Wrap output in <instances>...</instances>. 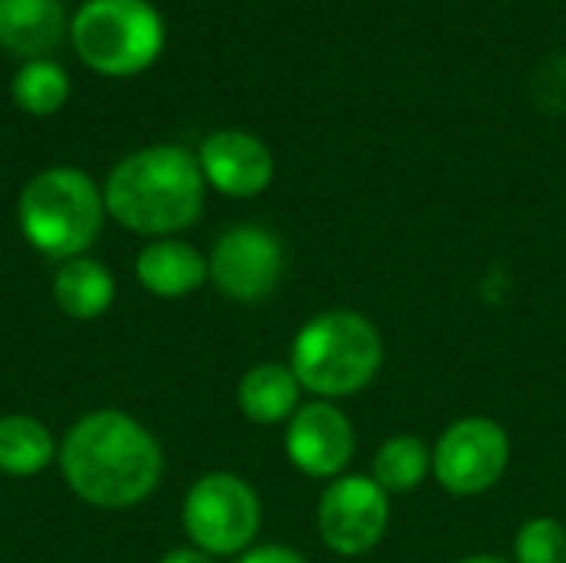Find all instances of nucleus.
<instances>
[{
  "instance_id": "6e6552de",
  "label": "nucleus",
  "mask_w": 566,
  "mask_h": 563,
  "mask_svg": "<svg viewBox=\"0 0 566 563\" xmlns=\"http://www.w3.org/2000/svg\"><path fill=\"white\" fill-rule=\"evenodd\" d=\"M391 524V494L371 475H342L318 494L315 528L322 544L338 557L371 554Z\"/></svg>"
},
{
  "instance_id": "9b49d317",
  "label": "nucleus",
  "mask_w": 566,
  "mask_h": 563,
  "mask_svg": "<svg viewBox=\"0 0 566 563\" xmlns=\"http://www.w3.org/2000/svg\"><path fill=\"white\" fill-rule=\"evenodd\" d=\"M199 169L206 186L229 199H255L275 179L272 149L245 129H216L202 139Z\"/></svg>"
},
{
  "instance_id": "f3484780",
  "label": "nucleus",
  "mask_w": 566,
  "mask_h": 563,
  "mask_svg": "<svg viewBox=\"0 0 566 563\" xmlns=\"http://www.w3.org/2000/svg\"><path fill=\"white\" fill-rule=\"evenodd\" d=\"M56 441L50 428L30 415L0 418V471L10 478H33L56 458Z\"/></svg>"
},
{
  "instance_id": "2eb2a0df",
  "label": "nucleus",
  "mask_w": 566,
  "mask_h": 563,
  "mask_svg": "<svg viewBox=\"0 0 566 563\" xmlns=\"http://www.w3.org/2000/svg\"><path fill=\"white\" fill-rule=\"evenodd\" d=\"M53 299L60 312L70 315L73 322H93L109 312L116 299V279L103 262L90 256H76L60 262L53 275Z\"/></svg>"
},
{
  "instance_id": "7ed1b4c3",
  "label": "nucleus",
  "mask_w": 566,
  "mask_h": 563,
  "mask_svg": "<svg viewBox=\"0 0 566 563\" xmlns=\"http://www.w3.org/2000/svg\"><path fill=\"white\" fill-rule=\"evenodd\" d=\"M385 365V338L378 325L355 309H325L312 315L292 338L289 368L305 395L342 402L365 392Z\"/></svg>"
},
{
  "instance_id": "1a4fd4ad",
  "label": "nucleus",
  "mask_w": 566,
  "mask_h": 563,
  "mask_svg": "<svg viewBox=\"0 0 566 563\" xmlns=\"http://www.w3.org/2000/svg\"><path fill=\"white\" fill-rule=\"evenodd\" d=\"M282 275L285 246L259 222H239L226 229L209 252V282L219 295L239 305L265 302L279 289Z\"/></svg>"
},
{
  "instance_id": "9d476101",
  "label": "nucleus",
  "mask_w": 566,
  "mask_h": 563,
  "mask_svg": "<svg viewBox=\"0 0 566 563\" xmlns=\"http://www.w3.org/2000/svg\"><path fill=\"white\" fill-rule=\"evenodd\" d=\"M358 451V431L352 415L338 402H302L285 425V458L295 471L315 481H335L352 471Z\"/></svg>"
},
{
  "instance_id": "aec40b11",
  "label": "nucleus",
  "mask_w": 566,
  "mask_h": 563,
  "mask_svg": "<svg viewBox=\"0 0 566 563\" xmlns=\"http://www.w3.org/2000/svg\"><path fill=\"white\" fill-rule=\"evenodd\" d=\"M235 563H308V557L285 544H259V548H249L245 554H239Z\"/></svg>"
},
{
  "instance_id": "0eeeda50",
  "label": "nucleus",
  "mask_w": 566,
  "mask_h": 563,
  "mask_svg": "<svg viewBox=\"0 0 566 563\" xmlns=\"http://www.w3.org/2000/svg\"><path fill=\"white\" fill-rule=\"evenodd\" d=\"M431 451H434L431 478L451 498H481L494 491L504 481L514 458L507 428L488 415H464L451 421L438 435Z\"/></svg>"
},
{
  "instance_id": "f8f14e48",
  "label": "nucleus",
  "mask_w": 566,
  "mask_h": 563,
  "mask_svg": "<svg viewBox=\"0 0 566 563\" xmlns=\"http://www.w3.org/2000/svg\"><path fill=\"white\" fill-rule=\"evenodd\" d=\"M70 33L63 0H0V46L20 60L50 56Z\"/></svg>"
},
{
  "instance_id": "6ab92c4d",
  "label": "nucleus",
  "mask_w": 566,
  "mask_h": 563,
  "mask_svg": "<svg viewBox=\"0 0 566 563\" xmlns=\"http://www.w3.org/2000/svg\"><path fill=\"white\" fill-rule=\"evenodd\" d=\"M514 563H566V524L560 518H527L514 534Z\"/></svg>"
},
{
  "instance_id": "39448f33",
  "label": "nucleus",
  "mask_w": 566,
  "mask_h": 563,
  "mask_svg": "<svg viewBox=\"0 0 566 563\" xmlns=\"http://www.w3.org/2000/svg\"><path fill=\"white\" fill-rule=\"evenodd\" d=\"M70 43L99 76H136L166 46L163 13L149 0H86L70 17Z\"/></svg>"
},
{
  "instance_id": "412c9836",
  "label": "nucleus",
  "mask_w": 566,
  "mask_h": 563,
  "mask_svg": "<svg viewBox=\"0 0 566 563\" xmlns=\"http://www.w3.org/2000/svg\"><path fill=\"white\" fill-rule=\"evenodd\" d=\"M159 563H219L216 557H209L206 551H199V548H176V551H169L166 557Z\"/></svg>"
},
{
  "instance_id": "ddd939ff",
  "label": "nucleus",
  "mask_w": 566,
  "mask_h": 563,
  "mask_svg": "<svg viewBox=\"0 0 566 563\" xmlns=\"http://www.w3.org/2000/svg\"><path fill=\"white\" fill-rule=\"evenodd\" d=\"M136 279L156 299H186L209 282V259L176 236L153 239L136 256Z\"/></svg>"
},
{
  "instance_id": "423d86ee",
  "label": "nucleus",
  "mask_w": 566,
  "mask_h": 563,
  "mask_svg": "<svg viewBox=\"0 0 566 563\" xmlns=\"http://www.w3.org/2000/svg\"><path fill=\"white\" fill-rule=\"evenodd\" d=\"M182 531L209 557H239L262 531L259 491L232 471L202 475L182 501Z\"/></svg>"
},
{
  "instance_id": "a211bd4d",
  "label": "nucleus",
  "mask_w": 566,
  "mask_h": 563,
  "mask_svg": "<svg viewBox=\"0 0 566 563\" xmlns=\"http://www.w3.org/2000/svg\"><path fill=\"white\" fill-rule=\"evenodd\" d=\"M70 73L63 70V63L40 56V60H23L20 70L13 73L10 83V96L17 103V110L30 113V116H53L66 106L70 100Z\"/></svg>"
},
{
  "instance_id": "f257e3e1",
  "label": "nucleus",
  "mask_w": 566,
  "mask_h": 563,
  "mask_svg": "<svg viewBox=\"0 0 566 563\" xmlns=\"http://www.w3.org/2000/svg\"><path fill=\"white\" fill-rule=\"evenodd\" d=\"M60 471L66 488L106 511L143 504L163 478L159 441L126 411L83 415L60 445Z\"/></svg>"
},
{
  "instance_id": "20e7f679",
  "label": "nucleus",
  "mask_w": 566,
  "mask_h": 563,
  "mask_svg": "<svg viewBox=\"0 0 566 563\" xmlns=\"http://www.w3.org/2000/svg\"><path fill=\"white\" fill-rule=\"evenodd\" d=\"M103 189L76 166H50L36 173L17 199L23 239L56 262L86 256L103 229Z\"/></svg>"
},
{
  "instance_id": "4be33fe9",
  "label": "nucleus",
  "mask_w": 566,
  "mask_h": 563,
  "mask_svg": "<svg viewBox=\"0 0 566 563\" xmlns=\"http://www.w3.org/2000/svg\"><path fill=\"white\" fill-rule=\"evenodd\" d=\"M454 563H514L511 557H501V554H468Z\"/></svg>"
},
{
  "instance_id": "4468645a",
  "label": "nucleus",
  "mask_w": 566,
  "mask_h": 563,
  "mask_svg": "<svg viewBox=\"0 0 566 563\" xmlns=\"http://www.w3.org/2000/svg\"><path fill=\"white\" fill-rule=\"evenodd\" d=\"M302 385L295 378V372L282 362H262L252 365L239 388H235V402L239 411L252 421V425H289V418L302 408Z\"/></svg>"
},
{
  "instance_id": "dca6fc26",
  "label": "nucleus",
  "mask_w": 566,
  "mask_h": 563,
  "mask_svg": "<svg viewBox=\"0 0 566 563\" xmlns=\"http://www.w3.org/2000/svg\"><path fill=\"white\" fill-rule=\"evenodd\" d=\"M434 471V451L421 435H391L378 445L371 458V478L395 498V494H415L431 481Z\"/></svg>"
},
{
  "instance_id": "f03ea898",
  "label": "nucleus",
  "mask_w": 566,
  "mask_h": 563,
  "mask_svg": "<svg viewBox=\"0 0 566 563\" xmlns=\"http://www.w3.org/2000/svg\"><path fill=\"white\" fill-rule=\"evenodd\" d=\"M106 216L123 229L169 239L199 222L206 179L196 153L176 143H156L119 159L103 186Z\"/></svg>"
}]
</instances>
